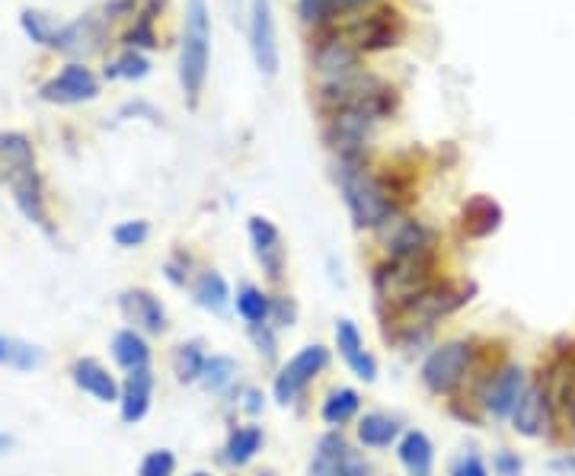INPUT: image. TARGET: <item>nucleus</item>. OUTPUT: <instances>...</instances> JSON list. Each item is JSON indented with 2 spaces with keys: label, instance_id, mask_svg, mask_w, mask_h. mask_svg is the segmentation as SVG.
<instances>
[{
  "label": "nucleus",
  "instance_id": "obj_30",
  "mask_svg": "<svg viewBox=\"0 0 575 476\" xmlns=\"http://www.w3.org/2000/svg\"><path fill=\"white\" fill-rule=\"evenodd\" d=\"M262 445H265V432L260 425H236L234 432L228 435V445H224V460L231 467H246L260 457Z\"/></svg>",
  "mask_w": 575,
  "mask_h": 476
},
{
  "label": "nucleus",
  "instance_id": "obj_7",
  "mask_svg": "<svg viewBox=\"0 0 575 476\" xmlns=\"http://www.w3.org/2000/svg\"><path fill=\"white\" fill-rule=\"evenodd\" d=\"M330 362H333L330 348L320 343L304 345L301 352H294V355L288 358V365H282L279 374H275V381H272V397H275V403H279V406L297 403V397L314 384L323 371L330 368Z\"/></svg>",
  "mask_w": 575,
  "mask_h": 476
},
{
  "label": "nucleus",
  "instance_id": "obj_20",
  "mask_svg": "<svg viewBox=\"0 0 575 476\" xmlns=\"http://www.w3.org/2000/svg\"><path fill=\"white\" fill-rule=\"evenodd\" d=\"M13 189V202L20 214L27 217L29 224H36L42 234L54 237V224H52V212H49V199H46V185H42V176L39 170H32L27 176H20L17 183L10 185Z\"/></svg>",
  "mask_w": 575,
  "mask_h": 476
},
{
  "label": "nucleus",
  "instance_id": "obj_4",
  "mask_svg": "<svg viewBox=\"0 0 575 476\" xmlns=\"http://www.w3.org/2000/svg\"><path fill=\"white\" fill-rule=\"evenodd\" d=\"M211 61V13L205 0H185L183 45H180V87L189 107H199Z\"/></svg>",
  "mask_w": 575,
  "mask_h": 476
},
{
  "label": "nucleus",
  "instance_id": "obj_36",
  "mask_svg": "<svg viewBox=\"0 0 575 476\" xmlns=\"http://www.w3.org/2000/svg\"><path fill=\"white\" fill-rule=\"evenodd\" d=\"M236 381V362L231 355H209V362H205V371H202V377H199V384L209 391V394H224V391H231Z\"/></svg>",
  "mask_w": 575,
  "mask_h": 476
},
{
  "label": "nucleus",
  "instance_id": "obj_35",
  "mask_svg": "<svg viewBox=\"0 0 575 476\" xmlns=\"http://www.w3.org/2000/svg\"><path fill=\"white\" fill-rule=\"evenodd\" d=\"M365 3L367 0H297V13H301L304 23L320 27V23H330L340 13H352V10H359Z\"/></svg>",
  "mask_w": 575,
  "mask_h": 476
},
{
  "label": "nucleus",
  "instance_id": "obj_43",
  "mask_svg": "<svg viewBox=\"0 0 575 476\" xmlns=\"http://www.w3.org/2000/svg\"><path fill=\"white\" fill-rule=\"evenodd\" d=\"M451 476H490V467H486V460H483L476 450H467V454H461V457L454 460Z\"/></svg>",
  "mask_w": 575,
  "mask_h": 476
},
{
  "label": "nucleus",
  "instance_id": "obj_15",
  "mask_svg": "<svg viewBox=\"0 0 575 476\" xmlns=\"http://www.w3.org/2000/svg\"><path fill=\"white\" fill-rule=\"evenodd\" d=\"M119 311L131 323V330H138L144 336L167 333V307L158 294L148 288H125L119 294Z\"/></svg>",
  "mask_w": 575,
  "mask_h": 476
},
{
  "label": "nucleus",
  "instance_id": "obj_47",
  "mask_svg": "<svg viewBox=\"0 0 575 476\" xmlns=\"http://www.w3.org/2000/svg\"><path fill=\"white\" fill-rule=\"evenodd\" d=\"M262 406H265L262 391H256V387H246V391H243V409H246L250 416H260Z\"/></svg>",
  "mask_w": 575,
  "mask_h": 476
},
{
  "label": "nucleus",
  "instance_id": "obj_2",
  "mask_svg": "<svg viewBox=\"0 0 575 476\" xmlns=\"http://www.w3.org/2000/svg\"><path fill=\"white\" fill-rule=\"evenodd\" d=\"M336 183H340L342 202L352 214V224L359 231H377L396 212V199L391 195L384 176L371 173L365 158H340Z\"/></svg>",
  "mask_w": 575,
  "mask_h": 476
},
{
  "label": "nucleus",
  "instance_id": "obj_27",
  "mask_svg": "<svg viewBox=\"0 0 575 476\" xmlns=\"http://www.w3.org/2000/svg\"><path fill=\"white\" fill-rule=\"evenodd\" d=\"M355 435H359V442H362L365 448L384 450L400 442L403 425H400V419L387 416V413H365V416H359Z\"/></svg>",
  "mask_w": 575,
  "mask_h": 476
},
{
  "label": "nucleus",
  "instance_id": "obj_48",
  "mask_svg": "<svg viewBox=\"0 0 575 476\" xmlns=\"http://www.w3.org/2000/svg\"><path fill=\"white\" fill-rule=\"evenodd\" d=\"M131 10H134V0H109L105 3V20H119V17H129Z\"/></svg>",
  "mask_w": 575,
  "mask_h": 476
},
{
  "label": "nucleus",
  "instance_id": "obj_28",
  "mask_svg": "<svg viewBox=\"0 0 575 476\" xmlns=\"http://www.w3.org/2000/svg\"><path fill=\"white\" fill-rule=\"evenodd\" d=\"M349 454H352V445L345 442V435H342L340 428L326 432V435L316 442L307 476H333L342 464L349 460Z\"/></svg>",
  "mask_w": 575,
  "mask_h": 476
},
{
  "label": "nucleus",
  "instance_id": "obj_44",
  "mask_svg": "<svg viewBox=\"0 0 575 476\" xmlns=\"http://www.w3.org/2000/svg\"><path fill=\"white\" fill-rule=\"evenodd\" d=\"M493 470H496V476H522L524 474L522 454L508 448L496 450V457H493Z\"/></svg>",
  "mask_w": 575,
  "mask_h": 476
},
{
  "label": "nucleus",
  "instance_id": "obj_31",
  "mask_svg": "<svg viewBox=\"0 0 575 476\" xmlns=\"http://www.w3.org/2000/svg\"><path fill=\"white\" fill-rule=\"evenodd\" d=\"M359 413H362V394L355 387L330 391L326 399H323V406H320V419L326 425H333V428H342L352 419H359Z\"/></svg>",
  "mask_w": 575,
  "mask_h": 476
},
{
  "label": "nucleus",
  "instance_id": "obj_46",
  "mask_svg": "<svg viewBox=\"0 0 575 476\" xmlns=\"http://www.w3.org/2000/svg\"><path fill=\"white\" fill-rule=\"evenodd\" d=\"M333 476H367V460L365 457H359V454L352 450V454H349V460H345V464H342L340 470H336Z\"/></svg>",
  "mask_w": 575,
  "mask_h": 476
},
{
  "label": "nucleus",
  "instance_id": "obj_22",
  "mask_svg": "<svg viewBox=\"0 0 575 476\" xmlns=\"http://www.w3.org/2000/svg\"><path fill=\"white\" fill-rule=\"evenodd\" d=\"M512 428L524 438H544L553 435V416H549V403L541 391V384L534 381L527 387V394L518 403V409L512 413Z\"/></svg>",
  "mask_w": 575,
  "mask_h": 476
},
{
  "label": "nucleus",
  "instance_id": "obj_16",
  "mask_svg": "<svg viewBox=\"0 0 575 476\" xmlns=\"http://www.w3.org/2000/svg\"><path fill=\"white\" fill-rule=\"evenodd\" d=\"M154 387L158 377L151 368L125 371V381L119 387V416L125 425H138L148 419L151 403H154Z\"/></svg>",
  "mask_w": 575,
  "mask_h": 476
},
{
  "label": "nucleus",
  "instance_id": "obj_25",
  "mask_svg": "<svg viewBox=\"0 0 575 476\" xmlns=\"http://www.w3.org/2000/svg\"><path fill=\"white\" fill-rule=\"evenodd\" d=\"M396 457L403 470L410 476H432L435 474V445L422 428H410L396 442Z\"/></svg>",
  "mask_w": 575,
  "mask_h": 476
},
{
  "label": "nucleus",
  "instance_id": "obj_26",
  "mask_svg": "<svg viewBox=\"0 0 575 476\" xmlns=\"http://www.w3.org/2000/svg\"><path fill=\"white\" fill-rule=\"evenodd\" d=\"M192 301H195L202 311L214 314V317H224V314L231 311V304H234V292H231V285H228V278H224L221 272L205 269V272H199L195 282H192Z\"/></svg>",
  "mask_w": 575,
  "mask_h": 476
},
{
  "label": "nucleus",
  "instance_id": "obj_18",
  "mask_svg": "<svg viewBox=\"0 0 575 476\" xmlns=\"http://www.w3.org/2000/svg\"><path fill=\"white\" fill-rule=\"evenodd\" d=\"M333 333H336V348H340L342 362L349 365V371H352L359 381L374 384V381H377V358L365 348V336H362V330L355 326V320H336V330H333Z\"/></svg>",
  "mask_w": 575,
  "mask_h": 476
},
{
  "label": "nucleus",
  "instance_id": "obj_50",
  "mask_svg": "<svg viewBox=\"0 0 575 476\" xmlns=\"http://www.w3.org/2000/svg\"><path fill=\"white\" fill-rule=\"evenodd\" d=\"M13 448H17V442H13L7 432H0V454H10Z\"/></svg>",
  "mask_w": 575,
  "mask_h": 476
},
{
  "label": "nucleus",
  "instance_id": "obj_33",
  "mask_svg": "<svg viewBox=\"0 0 575 476\" xmlns=\"http://www.w3.org/2000/svg\"><path fill=\"white\" fill-rule=\"evenodd\" d=\"M205 362H209V352H205L202 340L180 343L176 352H173V374H176V381L180 384H199V377L205 371Z\"/></svg>",
  "mask_w": 575,
  "mask_h": 476
},
{
  "label": "nucleus",
  "instance_id": "obj_39",
  "mask_svg": "<svg viewBox=\"0 0 575 476\" xmlns=\"http://www.w3.org/2000/svg\"><path fill=\"white\" fill-rule=\"evenodd\" d=\"M112 240H115V246H122V250H138V246H144L148 240H151V224L148 221H122V224H115V231H112Z\"/></svg>",
  "mask_w": 575,
  "mask_h": 476
},
{
  "label": "nucleus",
  "instance_id": "obj_49",
  "mask_svg": "<svg viewBox=\"0 0 575 476\" xmlns=\"http://www.w3.org/2000/svg\"><path fill=\"white\" fill-rule=\"evenodd\" d=\"M556 474H566V476H575V454H563V457H556L553 464H549Z\"/></svg>",
  "mask_w": 575,
  "mask_h": 476
},
{
  "label": "nucleus",
  "instance_id": "obj_10",
  "mask_svg": "<svg viewBox=\"0 0 575 476\" xmlns=\"http://www.w3.org/2000/svg\"><path fill=\"white\" fill-rule=\"evenodd\" d=\"M250 52L260 74L265 78L279 74V32H275L272 0H250Z\"/></svg>",
  "mask_w": 575,
  "mask_h": 476
},
{
  "label": "nucleus",
  "instance_id": "obj_52",
  "mask_svg": "<svg viewBox=\"0 0 575 476\" xmlns=\"http://www.w3.org/2000/svg\"><path fill=\"white\" fill-rule=\"evenodd\" d=\"M260 476H275V474H272V470H265V474H260Z\"/></svg>",
  "mask_w": 575,
  "mask_h": 476
},
{
  "label": "nucleus",
  "instance_id": "obj_45",
  "mask_svg": "<svg viewBox=\"0 0 575 476\" xmlns=\"http://www.w3.org/2000/svg\"><path fill=\"white\" fill-rule=\"evenodd\" d=\"M189 256H183V253H176L170 263L163 265V272H167V278H170V285H176V288H185L189 285Z\"/></svg>",
  "mask_w": 575,
  "mask_h": 476
},
{
  "label": "nucleus",
  "instance_id": "obj_17",
  "mask_svg": "<svg viewBox=\"0 0 575 476\" xmlns=\"http://www.w3.org/2000/svg\"><path fill=\"white\" fill-rule=\"evenodd\" d=\"M105 42V17H93V13H87V17H80L74 23H68V27L58 29V36H54V52H64L71 54V58H90V54H97L103 49Z\"/></svg>",
  "mask_w": 575,
  "mask_h": 476
},
{
  "label": "nucleus",
  "instance_id": "obj_13",
  "mask_svg": "<svg viewBox=\"0 0 575 476\" xmlns=\"http://www.w3.org/2000/svg\"><path fill=\"white\" fill-rule=\"evenodd\" d=\"M377 237L384 243L387 256H410V253L435 250L432 246V231L422 221H416V217L400 212V209L377 227Z\"/></svg>",
  "mask_w": 575,
  "mask_h": 476
},
{
  "label": "nucleus",
  "instance_id": "obj_24",
  "mask_svg": "<svg viewBox=\"0 0 575 476\" xmlns=\"http://www.w3.org/2000/svg\"><path fill=\"white\" fill-rule=\"evenodd\" d=\"M505 221V212L493 195H473L461 209V231L471 240H486L496 234Z\"/></svg>",
  "mask_w": 575,
  "mask_h": 476
},
{
  "label": "nucleus",
  "instance_id": "obj_41",
  "mask_svg": "<svg viewBox=\"0 0 575 476\" xmlns=\"http://www.w3.org/2000/svg\"><path fill=\"white\" fill-rule=\"evenodd\" d=\"M250 330V340L256 345L265 362H275L279 358V330L272 323H260V326H246Z\"/></svg>",
  "mask_w": 575,
  "mask_h": 476
},
{
  "label": "nucleus",
  "instance_id": "obj_6",
  "mask_svg": "<svg viewBox=\"0 0 575 476\" xmlns=\"http://www.w3.org/2000/svg\"><path fill=\"white\" fill-rule=\"evenodd\" d=\"M549 403L553 432L575 435V348H559L537 377Z\"/></svg>",
  "mask_w": 575,
  "mask_h": 476
},
{
  "label": "nucleus",
  "instance_id": "obj_1",
  "mask_svg": "<svg viewBox=\"0 0 575 476\" xmlns=\"http://www.w3.org/2000/svg\"><path fill=\"white\" fill-rule=\"evenodd\" d=\"M476 285L473 282H432L425 292H418L410 304H403L400 311H393L384 317V323H391L393 343L416 345L422 343L438 320L457 314L464 304H471Z\"/></svg>",
  "mask_w": 575,
  "mask_h": 476
},
{
  "label": "nucleus",
  "instance_id": "obj_21",
  "mask_svg": "<svg viewBox=\"0 0 575 476\" xmlns=\"http://www.w3.org/2000/svg\"><path fill=\"white\" fill-rule=\"evenodd\" d=\"M71 381H74L80 394L93 397L97 403H119V387L122 384L115 381V374L105 368L100 358H90V355L78 358L71 365Z\"/></svg>",
  "mask_w": 575,
  "mask_h": 476
},
{
  "label": "nucleus",
  "instance_id": "obj_12",
  "mask_svg": "<svg viewBox=\"0 0 575 476\" xmlns=\"http://www.w3.org/2000/svg\"><path fill=\"white\" fill-rule=\"evenodd\" d=\"M246 231H250V243H253V256H256V263L265 272V278L272 285H279L285 278L288 265V250L285 240H282V231L269 217H262V214L250 217V227Z\"/></svg>",
  "mask_w": 575,
  "mask_h": 476
},
{
  "label": "nucleus",
  "instance_id": "obj_14",
  "mask_svg": "<svg viewBox=\"0 0 575 476\" xmlns=\"http://www.w3.org/2000/svg\"><path fill=\"white\" fill-rule=\"evenodd\" d=\"M403 32H406V23H403L400 10L381 7L377 13L367 17L365 23H359V27L352 29V45L359 52H384V49L400 45Z\"/></svg>",
  "mask_w": 575,
  "mask_h": 476
},
{
  "label": "nucleus",
  "instance_id": "obj_3",
  "mask_svg": "<svg viewBox=\"0 0 575 476\" xmlns=\"http://www.w3.org/2000/svg\"><path fill=\"white\" fill-rule=\"evenodd\" d=\"M435 282V250L410 253V256H387L374 269V297L384 317L410 304L418 292H425Z\"/></svg>",
  "mask_w": 575,
  "mask_h": 476
},
{
  "label": "nucleus",
  "instance_id": "obj_40",
  "mask_svg": "<svg viewBox=\"0 0 575 476\" xmlns=\"http://www.w3.org/2000/svg\"><path fill=\"white\" fill-rule=\"evenodd\" d=\"M138 476H176V454L167 448L148 450L138 467Z\"/></svg>",
  "mask_w": 575,
  "mask_h": 476
},
{
  "label": "nucleus",
  "instance_id": "obj_38",
  "mask_svg": "<svg viewBox=\"0 0 575 476\" xmlns=\"http://www.w3.org/2000/svg\"><path fill=\"white\" fill-rule=\"evenodd\" d=\"M148 71H151V61L138 52V49H125V52L119 54V61H115V64H109V68H105V78L141 80V78H148Z\"/></svg>",
  "mask_w": 575,
  "mask_h": 476
},
{
  "label": "nucleus",
  "instance_id": "obj_32",
  "mask_svg": "<svg viewBox=\"0 0 575 476\" xmlns=\"http://www.w3.org/2000/svg\"><path fill=\"white\" fill-rule=\"evenodd\" d=\"M42 365H46V352L39 345L0 333V368L39 371Z\"/></svg>",
  "mask_w": 575,
  "mask_h": 476
},
{
  "label": "nucleus",
  "instance_id": "obj_11",
  "mask_svg": "<svg viewBox=\"0 0 575 476\" xmlns=\"http://www.w3.org/2000/svg\"><path fill=\"white\" fill-rule=\"evenodd\" d=\"M374 115L367 109H340L330 115L326 141L340 158H365V144L374 129Z\"/></svg>",
  "mask_w": 575,
  "mask_h": 476
},
{
  "label": "nucleus",
  "instance_id": "obj_23",
  "mask_svg": "<svg viewBox=\"0 0 575 476\" xmlns=\"http://www.w3.org/2000/svg\"><path fill=\"white\" fill-rule=\"evenodd\" d=\"M36 170V148L23 132H0V185H13Z\"/></svg>",
  "mask_w": 575,
  "mask_h": 476
},
{
  "label": "nucleus",
  "instance_id": "obj_29",
  "mask_svg": "<svg viewBox=\"0 0 575 476\" xmlns=\"http://www.w3.org/2000/svg\"><path fill=\"white\" fill-rule=\"evenodd\" d=\"M112 358L122 371L151 368V345L144 340V333L138 330H119L112 336Z\"/></svg>",
  "mask_w": 575,
  "mask_h": 476
},
{
  "label": "nucleus",
  "instance_id": "obj_8",
  "mask_svg": "<svg viewBox=\"0 0 575 476\" xmlns=\"http://www.w3.org/2000/svg\"><path fill=\"white\" fill-rule=\"evenodd\" d=\"M531 381H527V371L515 362L502 365L496 374L486 377L483 391H480V406L496 416V419H512V413L518 409V403L527 394Z\"/></svg>",
  "mask_w": 575,
  "mask_h": 476
},
{
  "label": "nucleus",
  "instance_id": "obj_51",
  "mask_svg": "<svg viewBox=\"0 0 575 476\" xmlns=\"http://www.w3.org/2000/svg\"><path fill=\"white\" fill-rule=\"evenodd\" d=\"M189 476H211L209 470H195V474H189Z\"/></svg>",
  "mask_w": 575,
  "mask_h": 476
},
{
  "label": "nucleus",
  "instance_id": "obj_34",
  "mask_svg": "<svg viewBox=\"0 0 575 476\" xmlns=\"http://www.w3.org/2000/svg\"><path fill=\"white\" fill-rule=\"evenodd\" d=\"M269 304H272V294H265L256 285H240L234 294L236 317L243 320L246 326L269 323Z\"/></svg>",
  "mask_w": 575,
  "mask_h": 476
},
{
  "label": "nucleus",
  "instance_id": "obj_42",
  "mask_svg": "<svg viewBox=\"0 0 575 476\" xmlns=\"http://www.w3.org/2000/svg\"><path fill=\"white\" fill-rule=\"evenodd\" d=\"M294 320H297V304H294V297L275 294L272 304H269V323H272L275 330H285V326H294Z\"/></svg>",
  "mask_w": 575,
  "mask_h": 476
},
{
  "label": "nucleus",
  "instance_id": "obj_9",
  "mask_svg": "<svg viewBox=\"0 0 575 476\" xmlns=\"http://www.w3.org/2000/svg\"><path fill=\"white\" fill-rule=\"evenodd\" d=\"M39 97L54 107H78V103H90L100 97V80L90 68H83L80 61H71L68 68H61L52 80H46L39 87Z\"/></svg>",
  "mask_w": 575,
  "mask_h": 476
},
{
  "label": "nucleus",
  "instance_id": "obj_19",
  "mask_svg": "<svg viewBox=\"0 0 575 476\" xmlns=\"http://www.w3.org/2000/svg\"><path fill=\"white\" fill-rule=\"evenodd\" d=\"M359 49L345 39H323L314 49V71L323 83H336V80L359 74Z\"/></svg>",
  "mask_w": 575,
  "mask_h": 476
},
{
  "label": "nucleus",
  "instance_id": "obj_37",
  "mask_svg": "<svg viewBox=\"0 0 575 476\" xmlns=\"http://www.w3.org/2000/svg\"><path fill=\"white\" fill-rule=\"evenodd\" d=\"M20 27H23V32H27L36 45H46V49H52L54 36H58V29H61L54 27L52 17L42 13V10H23V13H20Z\"/></svg>",
  "mask_w": 575,
  "mask_h": 476
},
{
  "label": "nucleus",
  "instance_id": "obj_5",
  "mask_svg": "<svg viewBox=\"0 0 575 476\" xmlns=\"http://www.w3.org/2000/svg\"><path fill=\"white\" fill-rule=\"evenodd\" d=\"M473 368H476V345L467 343V340H447L425 355L418 377H422L428 394L451 397L464 387V381L471 377Z\"/></svg>",
  "mask_w": 575,
  "mask_h": 476
}]
</instances>
